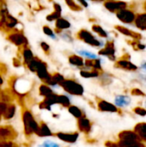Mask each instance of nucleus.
I'll use <instances>...</instances> for the list:
<instances>
[{
  "label": "nucleus",
  "instance_id": "25",
  "mask_svg": "<svg viewBox=\"0 0 146 147\" xmlns=\"http://www.w3.org/2000/svg\"><path fill=\"white\" fill-rule=\"evenodd\" d=\"M84 65L89 68H93L94 70L100 71L102 70L101 60L100 59H86L84 61Z\"/></svg>",
  "mask_w": 146,
  "mask_h": 147
},
{
  "label": "nucleus",
  "instance_id": "44",
  "mask_svg": "<svg viewBox=\"0 0 146 147\" xmlns=\"http://www.w3.org/2000/svg\"><path fill=\"white\" fill-rule=\"evenodd\" d=\"M132 95L133 96H145V93L139 89H133L132 90Z\"/></svg>",
  "mask_w": 146,
  "mask_h": 147
},
{
  "label": "nucleus",
  "instance_id": "32",
  "mask_svg": "<svg viewBox=\"0 0 146 147\" xmlns=\"http://www.w3.org/2000/svg\"><path fill=\"white\" fill-rule=\"evenodd\" d=\"M39 93L40 96L46 97L47 96H50L52 94H53L52 92V90L46 84H41L39 88Z\"/></svg>",
  "mask_w": 146,
  "mask_h": 147
},
{
  "label": "nucleus",
  "instance_id": "48",
  "mask_svg": "<svg viewBox=\"0 0 146 147\" xmlns=\"http://www.w3.org/2000/svg\"><path fill=\"white\" fill-rule=\"evenodd\" d=\"M3 78H2V76L0 75V87H1V85L3 84Z\"/></svg>",
  "mask_w": 146,
  "mask_h": 147
},
{
  "label": "nucleus",
  "instance_id": "28",
  "mask_svg": "<svg viewBox=\"0 0 146 147\" xmlns=\"http://www.w3.org/2000/svg\"><path fill=\"white\" fill-rule=\"evenodd\" d=\"M131 98L126 96H119L115 98V104L119 107H126L130 104Z\"/></svg>",
  "mask_w": 146,
  "mask_h": 147
},
{
  "label": "nucleus",
  "instance_id": "24",
  "mask_svg": "<svg viewBox=\"0 0 146 147\" xmlns=\"http://www.w3.org/2000/svg\"><path fill=\"white\" fill-rule=\"evenodd\" d=\"M135 24L136 26L142 29L146 30V14H139L135 17Z\"/></svg>",
  "mask_w": 146,
  "mask_h": 147
},
{
  "label": "nucleus",
  "instance_id": "8",
  "mask_svg": "<svg viewBox=\"0 0 146 147\" xmlns=\"http://www.w3.org/2000/svg\"><path fill=\"white\" fill-rule=\"evenodd\" d=\"M117 17L124 23H132L135 20V14L127 9H122L120 11H118L116 14Z\"/></svg>",
  "mask_w": 146,
  "mask_h": 147
},
{
  "label": "nucleus",
  "instance_id": "31",
  "mask_svg": "<svg viewBox=\"0 0 146 147\" xmlns=\"http://www.w3.org/2000/svg\"><path fill=\"white\" fill-rule=\"evenodd\" d=\"M80 75L83 78H96V77H98L100 75V73L96 70H92V71L82 70L80 71Z\"/></svg>",
  "mask_w": 146,
  "mask_h": 147
},
{
  "label": "nucleus",
  "instance_id": "51",
  "mask_svg": "<svg viewBox=\"0 0 146 147\" xmlns=\"http://www.w3.org/2000/svg\"><path fill=\"white\" fill-rule=\"evenodd\" d=\"M0 121H1V116H0Z\"/></svg>",
  "mask_w": 146,
  "mask_h": 147
},
{
  "label": "nucleus",
  "instance_id": "26",
  "mask_svg": "<svg viewBox=\"0 0 146 147\" xmlns=\"http://www.w3.org/2000/svg\"><path fill=\"white\" fill-rule=\"evenodd\" d=\"M41 63H42V60H40L39 58H34L26 66L30 71L36 72V71L38 70V68L40 67Z\"/></svg>",
  "mask_w": 146,
  "mask_h": 147
},
{
  "label": "nucleus",
  "instance_id": "43",
  "mask_svg": "<svg viewBox=\"0 0 146 147\" xmlns=\"http://www.w3.org/2000/svg\"><path fill=\"white\" fill-rule=\"evenodd\" d=\"M7 107H8V103L0 102V116H1V117H2V116L3 115V114L5 113V111H6V109H7Z\"/></svg>",
  "mask_w": 146,
  "mask_h": 147
},
{
  "label": "nucleus",
  "instance_id": "15",
  "mask_svg": "<svg viewBox=\"0 0 146 147\" xmlns=\"http://www.w3.org/2000/svg\"><path fill=\"white\" fill-rule=\"evenodd\" d=\"M65 80L64 77L59 74V73H54L52 75L50 74L48 79L45 82V84H46V85H51V86H57V85H60V84Z\"/></svg>",
  "mask_w": 146,
  "mask_h": 147
},
{
  "label": "nucleus",
  "instance_id": "17",
  "mask_svg": "<svg viewBox=\"0 0 146 147\" xmlns=\"http://www.w3.org/2000/svg\"><path fill=\"white\" fill-rule=\"evenodd\" d=\"M53 9H54L53 12H52L46 16V20L49 22L56 21L61 17V11H62L61 6L58 3H53Z\"/></svg>",
  "mask_w": 146,
  "mask_h": 147
},
{
  "label": "nucleus",
  "instance_id": "18",
  "mask_svg": "<svg viewBox=\"0 0 146 147\" xmlns=\"http://www.w3.org/2000/svg\"><path fill=\"white\" fill-rule=\"evenodd\" d=\"M115 66L119 68H123L128 71H136L138 69V67L135 65H133L132 62H130L128 59H123L117 61L115 64Z\"/></svg>",
  "mask_w": 146,
  "mask_h": 147
},
{
  "label": "nucleus",
  "instance_id": "23",
  "mask_svg": "<svg viewBox=\"0 0 146 147\" xmlns=\"http://www.w3.org/2000/svg\"><path fill=\"white\" fill-rule=\"evenodd\" d=\"M22 58H23V64L25 65H27L34 57V54L32 53V51L28 47H22Z\"/></svg>",
  "mask_w": 146,
  "mask_h": 147
},
{
  "label": "nucleus",
  "instance_id": "50",
  "mask_svg": "<svg viewBox=\"0 0 146 147\" xmlns=\"http://www.w3.org/2000/svg\"><path fill=\"white\" fill-rule=\"evenodd\" d=\"M143 78H145L146 80V75H143Z\"/></svg>",
  "mask_w": 146,
  "mask_h": 147
},
{
  "label": "nucleus",
  "instance_id": "27",
  "mask_svg": "<svg viewBox=\"0 0 146 147\" xmlns=\"http://www.w3.org/2000/svg\"><path fill=\"white\" fill-rule=\"evenodd\" d=\"M15 114V104L13 103H9L8 104V107H7V109L5 111V113L3 114V117L4 120H10L14 117Z\"/></svg>",
  "mask_w": 146,
  "mask_h": 147
},
{
  "label": "nucleus",
  "instance_id": "33",
  "mask_svg": "<svg viewBox=\"0 0 146 147\" xmlns=\"http://www.w3.org/2000/svg\"><path fill=\"white\" fill-rule=\"evenodd\" d=\"M58 104H60L61 106H63L64 108H69L71 106V102L70 99L67 96L65 95H59V98H58Z\"/></svg>",
  "mask_w": 146,
  "mask_h": 147
},
{
  "label": "nucleus",
  "instance_id": "52",
  "mask_svg": "<svg viewBox=\"0 0 146 147\" xmlns=\"http://www.w3.org/2000/svg\"><path fill=\"white\" fill-rule=\"evenodd\" d=\"M0 17H1V14H0Z\"/></svg>",
  "mask_w": 146,
  "mask_h": 147
},
{
  "label": "nucleus",
  "instance_id": "1",
  "mask_svg": "<svg viewBox=\"0 0 146 147\" xmlns=\"http://www.w3.org/2000/svg\"><path fill=\"white\" fill-rule=\"evenodd\" d=\"M22 121L24 126V133L27 136L37 134L39 130V124L34 118V115L29 110H24L22 113Z\"/></svg>",
  "mask_w": 146,
  "mask_h": 147
},
{
  "label": "nucleus",
  "instance_id": "37",
  "mask_svg": "<svg viewBox=\"0 0 146 147\" xmlns=\"http://www.w3.org/2000/svg\"><path fill=\"white\" fill-rule=\"evenodd\" d=\"M65 3L68 5V7L73 10V11H80L83 9V8L81 7V5L77 4L75 1H71V0H67L65 1Z\"/></svg>",
  "mask_w": 146,
  "mask_h": 147
},
{
  "label": "nucleus",
  "instance_id": "10",
  "mask_svg": "<svg viewBox=\"0 0 146 147\" xmlns=\"http://www.w3.org/2000/svg\"><path fill=\"white\" fill-rule=\"evenodd\" d=\"M55 136H57V138L64 142L66 143H75L77 139L79 134L77 133H72V134H66V133H57L55 134Z\"/></svg>",
  "mask_w": 146,
  "mask_h": 147
},
{
  "label": "nucleus",
  "instance_id": "12",
  "mask_svg": "<svg viewBox=\"0 0 146 147\" xmlns=\"http://www.w3.org/2000/svg\"><path fill=\"white\" fill-rule=\"evenodd\" d=\"M98 109L102 112H111V113H115L118 111V109L115 105L104 101V100H100L97 103Z\"/></svg>",
  "mask_w": 146,
  "mask_h": 147
},
{
  "label": "nucleus",
  "instance_id": "39",
  "mask_svg": "<svg viewBox=\"0 0 146 147\" xmlns=\"http://www.w3.org/2000/svg\"><path fill=\"white\" fill-rule=\"evenodd\" d=\"M40 147H60L59 144L52 141V140H46L43 142V144H41Z\"/></svg>",
  "mask_w": 146,
  "mask_h": 147
},
{
  "label": "nucleus",
  "instance_id": "6",
  "mask_svg": "<svg viewBox=\"0 0 146 147\" xmlns=\"http://www.w3.org/2000/svg\"><path fill=\"white\" fill-rule=\"evenodd\" d=\"M58 98L59 95L52 94L50 96H47L44 98V100L40 103V109H47L51 110V108L54 104H58Z\"/></svg>",
  "mask_w": 146,
  "mask_h": 147
},
{
  "label": "nucleus",
  "instance_id": "42",
  "mask_svg": "<svg viewBox=\"0 0 146 147\" xmlns=\"http://www.w3.org/2000/svg\"><path fill=\"white\" fill-rule=\"evenodd\" d=\"M134 112L139 115H141V116H145L146 115V110L143 108H140V107H137L134 109Z\"/></svg>",
  "mask_w": 146,
  "mask_h": 147
},
{
  "label": "nucleus",
  "instance_id": "3",
  "mask_svg": "<svg viewBox=\"0 0 146 147\" xmlns=\"http://www.w3.org/2000/svg\"><path fill=\"white\" fill-rule=\"evenodd\" d=\"M77 38L92 47H102V43L100 40H98L89 31H88L86 29H81L77 34Z\"/></svg>",
  "mask_w": 146,
  "mask_h": 147
},
{
  "label": "nucleus",
  "instance_id": "4",
  "mask_svg": "<svg viewBox=\"0 0 146 147\" xmlns=\"http://www.w3.org/2000/svg\"><path fill=\"white\" fill-rule=\"evenodd\" d=\"M7 38L11 43H13L14 45L17 47H28V39L25 37V35L19 31H15V32H12L9 34Z\"/></svg>",
  "mask_w": 146,
  "mask_h": 147
},
{
  "label": "nucleus",
  "instance_id": "22",
  "mask_svg": "<svg viewBox=\"0 0 146 147\" xmlns=\"http://www.w3.org/2000/svg\"><path fill=\"white\" fill-rule=\"evenodd\" d=\"M134 133L137 134L140 140H146V123H139L134 127Z\"/></svg>",
  "mask_w": 146,
  "mask_h": 147
},
{
  "label": "nucleus",
  "instance_id": "35",
  "mask_svg": "<svg viewBox=\"0 0 146 147\" xmlns=\"http://www.w3.org/2000/svg\"><path fill=\"white\" fill-rule=\"evenodd\" d=\"M92 30H93L95 33L98 34L101 37H103V38H107V37H108L107 32H106L101 26H99V25H97V24H95V25L92 26Z\"/></svg>",
  "mask_w": 146,
  "mask_h": 147
},
{
  "label": "nucleus",
  "instance_id": "29",
  "mask_svg": "<svg viewBox=\"0 0 146 147\" xmlns=\"http://www.w3.org/2000/svg\"><path fill=\"white\" fill-rule=\"evenodd\" d=\"M68 111L69 113L73 115L75 118L77 119H80L82 117H83V111L77 106H74V105H71L69 108H68Z\"/></svg>",
  "mask_w": 146,
  "mask_h": 147
},
{
  "label": "nucleus",
  "instance_id": "7",
  "mask_svg": "<svg viewBox=\"0 0 146 147\" xmlns=\"http://www.w3.org/2000/svg\"><path fill=\"white\" fill-rule=\"evenodd\" d=\"M104 6L109 11L116 12V11H120L122 9H126V3L118 2V1H108L104 3Z\"/></svg>",
  "mask_w": 146,
  "mask_h": 147
},
{
  "label": "nucleus",
  "instance_id": "2",
  "mask_svg": "<svg viewBox=\"0 0 146 147\" xmlns=\"http://www.w3.org/2000/svg\"><path fill=\"white\" fill-rule=\"evenodd\" d=\"M60 86L64 89V90L70 95L72 96H83L84 92V89L82 84L76 82L73 79H65Z\"/></svg>",
  "mask_w": 146,
  "mask_h": 147
},
{
  "label": "nucleus",
  "instance_id": "46",
  "mask_svg": "<svg viewBox=\"0 0 146 147\" xmlns=\"http://www.w3.org/2000/svg\"><path fill=\"white\" fill-rule=\"evenodd\" d=\"M21 65H22V62H21L20 60H18V59H14V65H15V66L19 67Z\"/></svg>",
  "mask_w": 146,
  "mask_h": 147
},
{
  "label": "nucleus",
  "instance_id": "38",
  "mask_svg": "<svg viewBox=\"0 0 146 147\" xmlns=\"http://www.w3.org/2000/svg\"><path fill=\"white\" fill-rule=\"evenodd\" d=\"M43 32H44V34H46L47 36H50V37H52V38L55 39V34H54L53 31H52V30L48 26L45 25V26L43 27Z\"/></svg>",
  "mask_w": 146,
  "mask_h": 147
},
{
  "label": "nucleus",
  "instance_id": "36",
  "mask_svg": "<svg viewBox=\"0 0 146 147\" xmlns=\"http://www.w3.org/2000/svg\"><path fill=\"white\" fill-rule=\"evenodd\" d=\"M77 53H78L79 55L83 56V57L87 58L88 59H97V56H96L95 53H91V52H89V51H86V50H78V51H77Z\"/></svg>",
  "mask_w": 146,
  "mask_h": 147
},
{
  "label": "nucleus",
  "instance_id": "13",
  "mask_svg": "<svg viewBox=\"0 0 146 147\" xmlns=\"http://www.w3.org/2000/svg\"><path fill=\"white\" fill-rule=\"evenodd\" d=\"M119 138L120 140L122 141H140L139 137L137 135V134H135L134 132H131V131H123L119 134Z\"/></svg>",
  "mask_w": 146,
  "mask_h": 147
},
{
  "label": "nucleus",
  "instance_id": "14",
  "mask_svg": "<svg viewBox=\"0 0 146 147\" xmlns=\"http://www.w3.org/2000/svg\"><path fill=\"white\" fill-rule=\"evenodd\" d=\"M70 27H71V23L66 19L60 17L58 20H56V22H55V31H56V33L60 34L64 30L68 29Z\"/></svg>",
  "mask_w": 146,
  "mask_h": 147
},
{
  "label": "nucleus",
  "instance_id": "19",
  "mask_svg": "<svg viewBox=\"0 0 146 147\" xmlns=\"http://www.w3.org/2000/svg\"><path fill=\"white\" fill-rule=\"evenodd\" d=\"M115 28H116L120 33H121V34H125V35H126V36L133 37V38H134L135 40H140V39H141V35H140L139 33L133 32V31H132V30H130V29H128V28H125V27L117 25V26H115Z\"/></svg>",
  "mask_w": 146,
  "mask_h": 147
},
{
  "label": "nucleus",
  "instance_id": "9",
  "mask_svg": "<svg viewBox=\"0 0 146 147\" xmlns=\"http://www.w3.org/2000/svg\"><path fill=\"white\" fill-rule=\"evenodd\" d=\"M114 53H115V48H114V43L113 41H108L106 46H105V47L99 51V54L100 55L107 56L111 60H114L115 59Z\"/></svg>",
  "mask_w": 146,
  "mask_h": 147
},
{
  "label": "nucleus",
  "instance_id": "34",
  "mask_svg": "<svg viewBox=\"0 0 146 147\" xmlns=\"http://www.w3.org/2000/svg\"><path fill=\"white\" fill-rule=\"evenodd\" d=\"M12 97L10 94L7 92V90H0V102H5V103H11Z\"/></svg>",
  "mask_w": 146,
  "mask_h": 147
},
{
  "label": "nucleus",
  "instance_id": "49",
  "mask_svg": "<svg viewBox=\"0 0 146 147\" xmlns=\"http://www.w3.org/2000/svg\"><path fill=\"white\" fill-rule=\"evenodd\" d=\"M141 67H142V68H144V69H145V71H146V63H145V64H143V65H141Z\"/></svg>",
  "mask_w": 146,
  "mask_h": 147
},
{
  "label": "nucleus",
  "instance_id": "16",
  "mask_svg": "<svg viewBox=\"0 0 146 147\" xmlns=\"http://www.w3.org/2000/svg\"><path fill=\"white\" fill-rule=\"evenodd\" d=\"M36 74L38 76V78L42 80L44 83L48 79L50 74L48 73V71H47V65L42 61L41 65H40V67L38 68V70L36 71Z\"/></svg>",
  "mask_w": 146,
  "mask_h": 147
},
{
  "label": "nucleus",
  "instance_id": "20",
  "mask_svg": "<svg viewBox=\"0 0 146 147\" xmlns=\"http://www.w3.org/2000/svg\"><path fill=\"white\" fill-rule=\"evenodd\" d=\"M36 135L39 137H51L53 134L48 126L45 122H41L40 125H39V130Z\"/></svg>",
  "mask_w": 146,
  "mask_h": 147
},
{
  "label": "nucleus",
  "instance_id": "21",
  "mask_svg": "<svg viewBox=\"0 0 146 147\" xmlns=\"http://www.w3.org/2000/svg\"><path fill=\"white\" fill-rule=\"evenodd\" d=\"M69 63L77 67H83L84 66V60L81 56L72 54L69 57Z\"/></svg>",
  "mask_w": 146,
  "mask_h": 147
},
{
  "label": "nucleus",
  "instance_id": "45",
  "mask_svg": "<svg viewBox=\"0 0 146 147\" xmlns=\"http://www.w3.org/2000/svg\"><path fill=\"white\" fill-rule=\"evenodd\" d=\"M105 146L106 147H120L117 143L112 142V141H107L105 143Z\"/></svg>",
  "mask_w": 146,
  "mask_h": 147
},
{
  "label": "nucleus",
  "instance_id": "41",
  "mask_svg": "<svg viewBox=\"0 0 146 147\" xmlns=\"http://www.w3.org/2000/svg\"><path fill=\"white\" fill-rule=\"evenodd\" d=\"M40 47H41V49L43 50V52H44L45 53H46V54L50 52V46H49L46 42H45V41H42V42L40 43Z\"/></svg>",
  "mask_w": 146,
  "mask_h": 147
},
{
  "label": "nucleus",
  "instance_id": "47",
  "mask_svg": "<svg viewBox=\"0 0 146 147\" xmlns=\"http://www.w3.org/2000/svg\"><path fill=\"white\" fill-rule=\"evenodd\" d=\"M78 3L81 4V7H82V8H83V6H84L85 8L88 7V3L85 2V1H78Z\"/></svg>",
  "mask_w": 146,
  "mask_h": 147
},
{
  "label": "nucleus",
  "instance_id": "40",
  "mask_svg": "<svg viewBox=\"0 0 146 147\" xmlns=\"http://www.w3.org/2000/svg\"><path fill=\"white\" fill-rule=\"evenodd\" d=\"M0 147H18L12 141H0Z\"/></svg>",
  "mask_w": 146,
  "mask_h": 147
},
{
  "label": "nucleus",
  "instance_id": "11",
  "mask_svg": "<svg viewBox=\"0 0 146 147\" xmlns=\"http://www.w3.org/2000/svg\"><path fill=\"white\" fill-rule=\"evenodd\" d=\"M77 127L80 132H82L85 134H88L91 131V122L89 119H87L86 117L83 116V117L78 119Z\"/></svg>",
  "mask_w": 146,
  "mask_h": 147
},
{
  "label": "nucleus",
  "instance_id": "30",
  "mask_svg": "<svg viewBox=\"0 0 146 147\" xmlns=\"http://www.w3.org/2000/svg\"><path fill=\"white\" fill-rule=\"evenodd\" d=\"M120 147H145V146L140 141H122L120 140L118 143Z\"/></svg>",
  "mask_w": 146,
  "mask_h": 147
},
{
  "label": "nucleus",
  "instance_id": "5",
  "mask_svg": "<svg viewBox=\"0 0 146 147\" xmlns=\"http://www.w3.org/2000/svg\"><path fill=\"white\" fill-rule=\"evenodd\" d=\"M17 134L15 130L10 126L0 127V141H11L15 139Z\"/></svg>",
  "mask_w": 146,
  "mask_h": 147
}]
</instances>
